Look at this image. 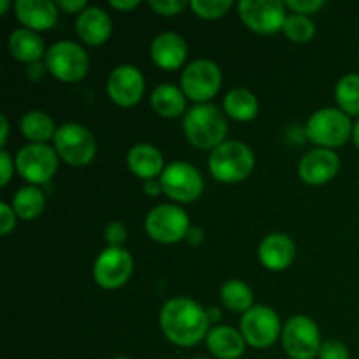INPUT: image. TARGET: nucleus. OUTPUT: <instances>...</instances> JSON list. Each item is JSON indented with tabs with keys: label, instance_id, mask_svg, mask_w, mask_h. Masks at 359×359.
Here are the masks:
<instances>
[{
	"label": "nucleus",
	"instance_id": "4c0bfd02",
	"mask_svg": "<svg viewBox=\"0 0 359 359\" xmlns=\"http://www.w3.org/2000/svg\"><path fill=\"white\" fill-rule=\"evenodd\" d=\"M56 7H60L65 13H83L86 9V0H56Z\"/></svg>",
	"mask_w": 359,
	"mask_h": 359
},
{
	"label": "nucleus",
	"instance_id": "e433bc0d",
	"mask_svg": "<svg viewBox=\"0 0 359 359\" xmlns=\"http://www.w3.org/2000/svg\"><path fill=\"white\" fill-rule=\"evenodd\" d=\"M13 160H11V154L7 153L6 149H0V174H2V179H0V186H6L9 182L11 175H13Z\"/></svg>",
	"mask_w": 359,
	"mask_h": 359
},
{
	"label": "nucleus",
	"instance_id": "5701e85b",
	"mask_svg": "<svg viewBox=\"0 0 359 359\" xmlns=\"http://www.w3.org/2000/svg\"><path fill=\"white\" fill-rule=\"evenodd\" d=\"M126 163L133 174L146 181L154 179L158 174H163L165 170L160 149L151 144H135L126 154Z\"/></svg>",
	"mask_w": 359,
	"mask_h": 359
},
{
	"label": "nucleus",
	"instance_id": "79ce46f5",
	"mask_svg": "<svg viewBox=\"0 0 359 359\" xmlns=\"http://www.w3.org/2000/svg\"><path fill=\"white\" fill-rule=\"evenodd\" d=\"M42 74H44V65H42L41 62L32 63V65H28V72H27V76L30 77V79L37 81L39 77L42 76Z\"/></svg>",
	"mask_w": 359,
	"mask_h": 359
},
{
	"label": "nucleus",
	"instance_id": "4be33fe9",
	"mask_svg": "<svg viewBox=\"0 0 359 359\" xmlns=\"http://www.w3.org/2000/svg\"><path fill=\"white\" fill-rule=\"evenodd\" d=\"M7 46H9V53L14 60L28 63V65L41 62L42 56H46L44 41L37 32L30 30V28H18V30L11 32Z\"/></svg>",
	"mask_w": 359,
	"mask_h": 359
},
{
	"label": "nucleus",
	"instance_id": "7ed1b4c3",
	"mask_svg": "<svg viewBox=\"0 0 359 359\" xmlns=\"http://www.w3.org/2000/svg\"><path fill=\"white\" fill-rule=\"evenodd\" d=\"M209 168L221 182L244 181L255 168V153L241 140H226L210 153Z\"/></svg>",
	"mask_w": 359,
	"mask_h": 359
},
{
	"label": "nucleus",
	"instance_id": "ddd939ff",
	"mask_svg": "<svg viewBox=\"0 0 359 359\" xmlns=\"http://www.w3.org/2000/svg\"><path fill=\"white\" fill-rule=\"evenodd\" d=\"M241 333L249 346L266 349L273 346L280 335L279 316L266 305H255L242 316Z\"/></svg>",
	"mask_w": 359,
	"mask_h": 359
},
{
	"label": "nucleus",
	"instance_id": "2eb2a0df",
	"mask_svg": "<svg viewBox=\"0 0 359 359\" xmlns=\"http://www.w3.org/2000/svg\"><path fill=\"white\" fill-rule=\"evenodd\" d=\"M144 90H146V81L135 65L123 63L109 74L107 95L114 104L121 107H132L140 102Z\"/></svg>",
	"mask_w": 359,
	"mask_h": 359
},
{
	"label": "nucleus",
	"instance_id": "a878e982",
	"mask_svg": "<svg viewBox=\"0 0 359 359\" xmlns=\"http://www.w3.org/2000/svg\"><path fill=\"white\" fill-rule=\"evenodd\" d=\"M21 133L34 144H46V140L55 139L56 126L51 116L42 111H30L21 118Z\"/></svg>",
	"mask_w": 359,
	"mask_h": 359
},
{
	"label": "nucleus",
	"instance_id": "39448f33",
	"mask_svg": "<svg viewBox=\"0 0 359 359\" xmlns=\"http://www.w3.org/2000/svg\"><path fill=\"white\" fill-rule=\"evenodd\" d=\"M46 69L56 79L65 83H77L90 69V58L83 46L72 41H58L46 51Z\"/></svg>",
	"mask_w": 359,
	"mask_h": 359
},
{
	"label": "nucleus",
	"instance_id": "09e8293b",
	"mask_svg": "<svg viewBox=\"0 0 359 359\" xmlns=\"http://www.w3.org/2000/svg\"><path fill=\"white\" fill-rule=\"evenodd\" d=\"M195 359H207V358H195Z\"/></svg>",
	"mask_w": 359,
	"mask_h": 359
},
{
	"label": "nucleus",
	"instance_id": "a18cd8bd",
	"mask_svg": "<svg viewBox=\"0 0 359 359\" xmlns=\"http://www.w3.org/2000/svg\"><path fill=\"white\" fill-rule=\"evenodd\" d=\"M353 140H354V144L359 147V119L354 123V126H353Z\"/></svg>",
	"mask_w": 359,
	"mask_h": 359
},
{
	"label": "nucleus",
	"instance_id": "f704fd0d",
	"mask_svg": "<svg viewBox=\"0 0 359 359\" xmlns=\"http://www.w3.org/2000/svg\"><path fill=\"white\" fill-rule=\"evenodd\" d=\"M284 4H286V7H290L293 13L305 14V16L316 13V11H319L325 6L323 0H286Z\"/></svg>",
	"mask_w": 359,
	"mask_h": 359
},
{
	"label": "nucleus",
	"instance_id": "58836bf2",
	"mask_svg": "<svg viewBox=\"0 0 359 359\" xmlns=\"http://www.w3.org/2000/svg\"><path fill=\"white\" fill-rule=\"evenodd\" d=\"M144 193L149 196H156L160 193H163V186H161L160 181L156 179H149V181L144 182Z\"/></svg>",
	"mask_w": 359,
	"mask_h": 359
},
{
	"label": "nucleus",
	"instance_id": "37998d69",
	"mask_svg": "<svg viewBox=\"0 0 359 359\" xmlns=\"http://www.w3.org/2000/svg\"><path fill=\"white\" fill-rule=\"evenodd\" d=\"M0 128H2V137H0V147L4 149L7 142V133H9V123H7L6 114H0Z\"/></svg>",
	"mask_w": 359,
	"mask_h": 359
},
{
	"label": "nucleus",
	"instance_id": "49530a36",
	"mask_svg": "<svg viewBox=\"0 0 359 359\" xmlns=\"http://www.w3.org/2000/svg\"><path fill=\"white\" fill-rule=\"evenodd\" d=\"M7 7H9V2L7 0H0V14H6Z\"/></svg>",
	"mask_w": 359,
	"mask_h": 359
},
{
	"label": "nucleus",
	"instance_id": "a19ab883",
	"mask_svg": "<svg viewBox=\"0 0 359 359\" xmlns=\"http://www.w3.org/2000/svg\"><path fill=\"white\" fill-rule=\"evenodd\" d=\"M111 6L114 9H121V11H130L133 7L139 6V0H111Z\"/></svg>",
	"mask_w": 359,
	"mask_h": 359
},
{
	"label": "nucleus",
	"instance_id": "4468645a",
	"mask_svg": "<svg viewBox=\"0 0 359 359\" xmlns=\"http://www.w3.org/2000/svg\"><path fill=\"white\" fill-rule=\"evenodd\" d=\"M133 272V258L125 248H105L93 265V279L104 290L126 284Z\"/></svg>",
	"mask_w": 359,
	"mask_h": 359
},
{
	"label": "nucleus",
	"instance_id": "1a4fd4ad",
	"mask_svg": "<svg viewBox=\"0 0 359 359\" xmlns=\"http://www.w3.org/2000/svg\"><path fill=\"white\" fill-rule=\"evenodd\" d=\"M191 228L189 217L181 207L172 203H160L146 216V231L154 242L175 244L188 235Z\"/></svg>",
	"mask_w": 359,
	"mask_h": 359
},
{
	"label": "nucleus",
	"instance_id": "ea45409f",
	"mask_svg": "<svg viewBox=\"0 0 359 359\" xmlns=\"http://www.w3.org/2000/svg\"><path fill=\"white\" fill-rule=\"evenodd\" d=\"M203 230L200 226H191L188 230V235H186V241L189 242L191 245H196V244H202L203 242Z\"/></svg>",
	"mask_w": 359,
	"mask_h": 359
},
{
	"label": "nucleus",
	"instance_id": "cd10ccee",
	"mask_svg": "<svg viewBox=\"0 0 359 359\" xmlns=\"http://www.w3.org/2000/svg\"><path fill=\"white\" fill-rule=\"evenodd\" d=\"M221 300H223L224 307L230 309L231 312H245L252 309V302H255V294L252 290L245 283L237 279H231L221 286Z\"/></svg>",
	"mask_w": 359,
	"mask_h": 359
},
{
	"label": "nucleus",
	"instance_id": "c03bdc74",
	"mask_svg": "<svg viewBox=\"0 0 359 359\" xmlns=\"http://www.w3.org/2000/svg\"><path fill=\"white\" fill-rule=\"evenodd\" d=\"M207 318H209V323H217L221 319V311L217 307H212L210 311H207Z\"/></svg>",
	"mask_w": 359,
	"mask_h": 359
},
{
	"label": "nucleus",
	"instance_id": "393cba45",
	"mask_svg": "<svg viewBox=\"0 0 359 359\" xmlns=\"http://www.w3.org/2000/svg\"><path fill=\"white\" fill-rule=\"evenodd\" d=\"M258 98L245 88H233L224 97V112L237 121H251L258 116Z\"/></svg>",
	"mask_w": 359,
	"mask_h": 359
},
{
	"label": "nucleus",
	"instance_id": "a211bd4d",
	"mask_svg": "<svg viewBox=\"0 0 359 359\" xmlns=\"http://www.w3.org/2000/svg\"><path fill=\"white\" fill-rule=\"evenodd\" d=\"M258 256L265 269L280 272L293 263L297 256V245L286 233H270L259 244Z\"/></svg>",
	"mask_w": 359,
	"mask_h": 359
},
{
	"label": "nucleus",
	"instance_id": "412c9836",
	"mask_svg": "<svg viewBox=\"0 0 359 359\" xmlns=\"http://www.w3.org/2000/svg\"><path fill=\"white\" fill-rule=\"evenodd\" d=\"M207 347L219 359H238L245 351V339L238 330L231 326H214L207 333Z\"/></svg>",
	"mask_w": 359,
	"mask_h": 359
},
{
	"label": "nucleus",
	"instance_id": "f257e3e1",
	"mask_svg": "<svg viewBox=\"0 0 359 359\" xmlns=\"http://www.w3.org/2000/svg\"><path fill=\"white\" fill-rule=\"evenodd\" d=\"M207 311L191 298L175 297L165 302L160 312V326L172 344L191 347L209 333Z\"/></svg>",
	"mask_w": 359,
	"mask_h": 359
},
{
	"label": "nucleus",
	"instance_id": "9b49d317",
	"mask_svg": "<svg viewBox=\"0 0 359 359\" xmlns=\"http://www.w3.org/2000/svg\"><path fill=\"white\" fill-rule=\"evenodd\" d=\"M221 79L223 76L216 63L205 58L195 60L182 70L181 90L184 91L186 98L207 104V100L219 91Z\"/></svg>",
	"mask_w": 359,
	"mask_h": 359
},
{
	"label": "nucleus",
	"instance_id": "f8f14e48",
	"mask_svg": "<svg viewBox=\"0 0 359 359\" xmlns=\"http://www.w3.org/2000/svg\"><path fill=\"white\" fill-rule=\"evenodd\" d=\"M238 16L249 30L270 35L283 30L286 21V4L280 0H242Z\"/></svg>",
	"mask_w": 359,
	"mask_h": 359
},
{
	"label": "nucleus",
	"instance_id": "6e6552de",
	"mask_svg": "<svg viewBox=\"0 0 359 359\" xmlns=\"http://www.w3.org/2000/svg\"><path fill=\"white\" fill-rule=\"evenodd\" d=\"M283 347L291 359H314L321 349L319 328L307 316H293L280 333Z\"/></svg>",
	"mask_w": 359,
	"mask_h": 359
},
{
	"label": "nucleus",
	"instance_id": "72a5a7b5",
	"mask_svg": "<svg viewBox=\"0 0 359 359\" xmlns=\"http://www.w3.org/2000/svg\"><path fill=\"white\" fill-rule=\"evenodd\" d=\"M149 7L161 16H174L184 9L186 2L184 0H149Z\"/></svg>",
	"mask_w": 359,
	"mask_h": 359
},
{
	"label": "nucleus",
	"instance_id": "7c9ffc66",
	"mask_svg": "<svg viewBox=\"0 0 359 359\" xmlns=\"http://www.w3.org/2000/svg\"><path fill=\"white\" fill-rule=\"evenodd\" d=\"M189 7L196 16L203 20H217L233 7V2L231 0H191Z\"/></svg>",
	"mask_w": 359,
	"mask_h": 359
},
{
	"label": "nucleus",
	"instance_id": "bb28decb",
	"mask_svg": "<svg viewBox=\"0 0 359 359\" xmlns=\"http://www.w3.org/2000/svg\"><path fill=\"white\" fill-rule=\"evenodd\" d=\"M13 209L21 219H35L46 209V195L39 186L27 184L16 191L13 198Z\"/></svg>",
	"mask_w": 359,
	"mask_h": 359
},
{
	"label": "nucleus",
	"instance_id": "473e14b6",
	"mask_svg": "<svg viewBox=\"0 0 359 359\" xmlns=\"http://www.w3.org/2000/svg\"><path fill=\"white\" fill-rule=\"evenodd\" d=\"M105 241L107 248H123V242L126 241V228L121 221H112L105 228Z\"/></svg>",
	"mask_w": 359,
	"mask_h": 359
},
{
	"label": "nucleus",
	"instance_id": "b1692460",
	"mask_svg": "<svg viewBox=\"0 0 359 359\" xmlns=\"http://www.w3.org/2000/svg\"><path fill=\"white\" fill-rule=\"evenodd\" d=\"M151 107L161 118H177L186 109V95L181 88L163 83L151 93Z\"/></svg>",
	"mask_w": 359,
	"mask_h": 359
},
{
	"label": "nucleus",
	"instance_id": "f3484780",
	"mask_svg": "<svg viewBox=\"0 0 359 359\" xmlns=\"http://www.w3.org/2000/svg\"><path fill=\"white\" fill-rule=\"evenodd\" d=\"M151 58L160 69L175 70L188 58V44L175 32H163L151 42Z\"/></svg>",
	"mask_w": 359,
	"mask_h": 359
},
{
	"label": "nucleus",
	"instance_id": "f03ea898",
	"mask_svg": "<svg viewBox=\"0 0 359 359\" xmlns=\"http://www.w3.org/2000/svg\"><path fill=\"white\" fill-rule=\"evenodd\" d=\"M186 139L198 149H216L226 142L228 123L219 107L212 104H196L184 114L182 121Z\"/></svg>",
	"mask_w": 359,
	"mask_h": 359
},
{
	"label": "nucleus",
	"instance_id": "c756f323",
	"mask_svg": "<svg viewBox=\"0 0 359 359\" xmlns=\"http://www.w3.org/2000/svg\"><path fill=\"white\" fill-rule=\"evenodd\" d=\"M283 32L290 41L298 42V44H305V42L312 41V37L316 35V25L305 14L293 13L284 21Z\"/></svg>",
	"mask_w": 359,
	"mask_h": 359
},
{
	"label": "nucleus",
	"instance_id": "6ab92c4d",
	"mask_svg": "<svg viewBox=\"0 0 359 359\" xmlns=\"http://www.w3.org/2000/svg\"><path fill=\"white\" fill-rule=\"evenodd\" d=\"M56 9L58 7L51 0H18L14 4L18 20L34 32L49 30L56 23Z\"/></svg>",
	"mask_w": 359,
	"mask_h": 359
},
{
	"label": "nucleus",
	"instance_id": "c9c22d12",
	"mask_svg": "<svg viewBox=\"0 0 359 359\" xmlns=\"http://www.w3.org/2000/svg\"><path fill=\"white\" fill-rule=\"evenodd\" d=\"M14 226H16V212H14L13 205L2 202L0 203V233H11Z\"/></svg>",
	"mask_w": 359,
	"mask_h": 359
},
{
	"label": "nucleus",
	"instance_id": "dca6fc26",
	"mask_svg": "<svg viewBox=\"0 0 359 359\" xmlns=\"http://www.w3.org/2000/svg\"><path fill=\"white\" fill-rule=\"evenodd\" d=\"M340 168L339 154L333 153L332 149L318 147L312 149L302 158L298 165V174L305 184L321 186L332 181Z\"/></svg>",
	"mask_w": 359,
	"mask_h": 359
},
{
	"label": "nucleus",
	"instance_id": "aec40b11",
	"mask_svg": "<svg viewBox=\"0 0 359 359\" xmlns=\"http://www.w3.org/2000/svg\"><path fill=\"white\" fill-rule=\"evenodd\" d=\"M77 35L90 46H100L109 39L112 32L111 16L102 7H86L77 16Z\"/></svg>",
	"mask_w": 359,
	"mask_h": 359
},
{
	"label": "nucleus",
	"instance_id": "de8ad7c7",
	"mask_svg": "<svg viewBox=\"0 0 359 359\" xmlns=\"http://www.w3.org/2000/svg\"><path fill=\"white\" fill-rule=\"evenodd\" d=\"M114 359H130V358H126V356H118V358H114Z\"/></svg>",
	"mask_w": 359,
	"mask_h": 359
},
{
	"label": "nucleus",
	"instance_id": "c85d7f7f",
	"mask_svg": "<svg viewBox=\"0 0 359 359\" xmlns=\"http://www.w3.org/2000/svg\"><path fill=\"white\" fill-rule=\"evenodd\" d=\"M335 98L340 111L359 116V74H347L337 83Z\"/></svg>",
	"mask_w": 359,
	"mask_h": 359
},
{
	"label": "nucleus",
	"instance_id": "9d476101",
	"mask_svg": "<svg viewBox=\"0 0 359 359\" xmlns=\"http://www.w3.org/2000/svg\"><path fill=\"white\" fill-rule=\"evenodd\" d=\"M163 193L175 202L189 203L200 198L203 191V177L198 168L188 161H172L165 167L160 179Z\"/></svg>",
	"mask_w": 359,
	"mask_h": 359
},
{
	"label": "nucleus",
	"instance_id": "0eeeda50",
	"mask_svg": "<svg viewBox=\"0 0 359 359\" xmlns=\"http://www.w3.org/2000/svg\"><path fill=\"white\" fill-rule=\"evenodd\" d=\"M16 170L30 184H48L58 170V153L48 144H27L16 154Z\"/></svg>",
	"mask_w": 359,
	"mask_h": 359
},
{
	"label": "nucleus",
	"instance_id": "423d86ee",
	"mask_svg": "<svg viewBox=\"0 0 359 359\" xmlns=\"http://www.w3.org/2000/svg\"><path fill=\"white\" fill-rule=\"evenodd\" d=\"M53 142L58 156L72 167H84L93 160L97 153V142L93 135L79 123H63L62 126H58Z\"/></svg>",
	"mask_w": 359,
	"mask_h": 359
},
{
	"label": "nucleus",
	"instance_id": "2f4dec72",
	"mask_svg": "<svg viewBox=\"0 0 359 359\" xmlns=\"http://www.w3.org/2000/svg\"><path fill=\"white\" fill-rule=\"evenodd\" d=\"M319 359H349V349L340 340H326L319 349Z\"/></svg>",
	"mask_w": 359,
	"mask_h": 359
},
{
	"label": "nucleus",
	"instance_id": "20e7f679",
	"mask_svg": "<svg viewBox=\"0 0 359 359\" xmlns=\"http://www.w3.org/2000/svg\"><path fill=\"white\" fill-rule=\"evenodd\" d=\"M351 118L337 107H325L316 111L307 121V135L316 146L332 149L344 146L353 135Z\"/></svg>",
	"mask_w": 359,
	"mask_h": 359
}]
</instances>
